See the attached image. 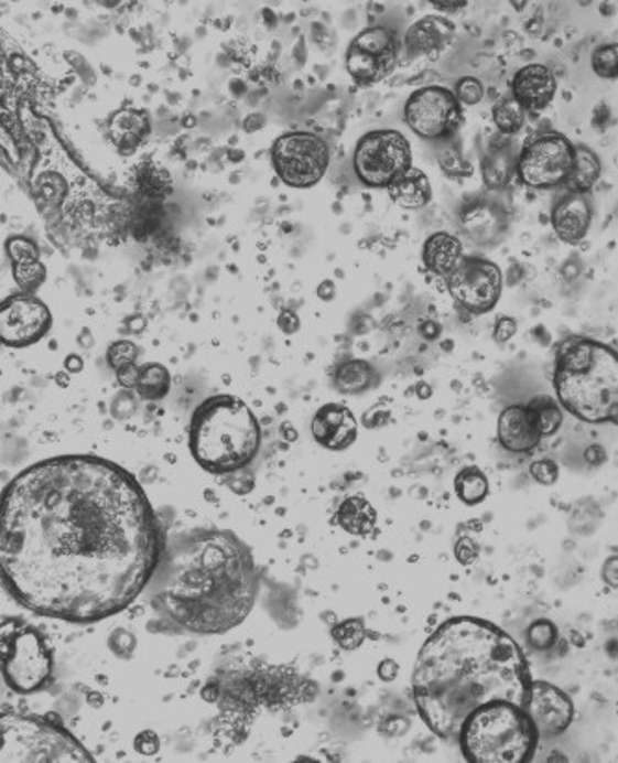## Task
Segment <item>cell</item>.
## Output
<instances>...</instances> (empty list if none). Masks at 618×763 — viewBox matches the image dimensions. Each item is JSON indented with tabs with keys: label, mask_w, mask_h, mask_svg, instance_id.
I'll list each match as a JSON object with an SVG mask.
<instances>
[{
	"label": "cell",
	"mask_w": 618,
	"mask_h": 763,
	"mask_svg": "<svg viewBox=\"0 0 618 763\" xmlns=\"http://www.w3.org/2000/svg\"><path fill=\"white\" fill-rule=\"evenodd\" d=\"M465 259L463 241L457 236L444 233V230L431 235L422 247V260H424L425 268L431 273L446 277V279L459 268L460 262Z\"/></svg>",
	"instance_id": "obj_24"
},
{
	"label": "cell",
	"mask_w": 618,
	"mask_h": 763,
	"mask_svg": "<svg viewBox=\"0 0 618 763\" xmlns=\"http://www.w3.org/2000/svg\"><path fill=\"white\" fill-rule=\"evenodd\" d=\"M541 730L525 706L496 700L474 711L459 732L471 763H525L535 756Z\"/></svg>",
	"instance_id": "obj_7"
},
{
	"label": "cell",
	"mask_w": 618,
	"mask_h": 763,
	"mask_svg": "<svg viewBox=\"0 0 618 763\" xmlns=\"http://www.w3.org/2000/svg\"><path fill=\"white\" fill-rule=\"evenodd\" d=\"M600 175L601 162L598 159V154L593 149L587 148V146H577L574 170H572L571 179L566 183L571 192L587 194L598 183Z\"/></svg>",
	"instance_id": "obj_30"
},
{
	"label": "cell",
	"mask_w": 618,
	"mask_h": 763,
	"mask_svg": "<svg viewBox=\"0 0 618 763\" xmlns=\"http://www.w3.org/2000/svg\"><path fill=\"white\" fill-rule=\"evenodd\" d=\"M313 434L319 447L341 452L357 439V420L348 407L327 404L314 417Z\"/></svg>",
	"instance_id": "obj_18"
},
{
	"label": "cell",
	"mask_w": 618,
	"mask_h": 763,
	"mask_svg": "<svg viewBox=\"0 0 618 763\" xmlns=\"http://www.w3.org/2000/svg\"><path fill=\"white\" fill-rule=\"evenodd\" d=\"M554 388L566 411L587 423H618V353L587 336L555 347Z\"/></svg>",
	"instance_id": "obj_5"
},
{
	"label": "cell",
	"mask_w": 618,
	"mask_h": 763,
	"mask_svg": "<svg viewBox=\"0 0 618 763\" xmlns=\"http://www.w3.org/2000/svg\"><path fill=\"white\" fill-rule=\"evenodd\" d=\"M498 439L512 453L531 452L539 447L542 434L528 406H511L498 418Z\"/></svg>",
	"instance_id": "obj_21"
},
{
	"label": "cell",
	"mask_w": 618,
	"mask_h": 763,
	"mask_svg": "<svg viewBox=\"0 0 618 763\" xmlns=\"http://www.w3.org/2000/svg\"><path fill=\"white\" fill-rule=\"evenodd\" d=\"M7 251L12 266L30 265L40 260V249L36 244L24 236H12L7 241Z\"/></svg>",
	"instance_id": "obj_40"
},
{
	"label": "cell",
	"mask_w": 618,
	"mask_h": 763,
	"mask_svg": "<svg viewBox=\"0 0 618 763\" xmlns=\"http://www.w3.org/2000/svg\"><path fill=\"white\" fill-rule=\"evenodd\" d=\"M528 711L544 735H560L574 719V705L565 691L544 680H533Z\"/></svg>",
	"instance_id": "obj_17"
},
{
	"label": "cell",
	"mask_w": 618,
	"mask_h": 763,
	"mask_svg": "<svg viewBox=\"0 0 618 763\" xmlns=\"http://www.w3.org/2000/svg\"><path fill=\"white\" fill-rule=\"evenodd\" d=\"M260 576L253 554L227 529H189L165 540L149 583L151 604L189 634L221 635L253 610Z\"/></svg>",
	"instance_id": "obj_3"
},
{
	"label": "cell",
	"mask_w": 618,
	"mask_h": 763,
	"mask_svg": "<svg viewBox=\"0 0 618 763\" xmlns=\"http://www.w3.org/2000/svg\"><path fill=\"white\" fill-rule=\"evenodd\" d=\"M454 24L448 19L427 15L406 30L405 47L411 56H436L448 47L454 37Z\"/></svg>",
	"instance_id": "obj_23"
},
{
	"label": "cell",
	"mask_w": 618,
	"mask_h": 763,
	"mask_svg": "<svg viewBox=\"0 0 618 763\" xmlns=\"http://www.w3.org/2000/svg\"><path fill=\"white\" fill-rule=\"evenodd\" d=\"M138 361V346L130 341L113 342L108 347V365L118 372L123 366L135 365Z\"/></svg>",
	"instance_id": "obj_42"
},
{
	"label": "cell",
	"mask_w": 618,
	"mask_h": 763,
	"mask_svg": "<svg viewBox=\"0 0 618 763\" xmlns=\"http://www.w3.org/2000/svg\"><path fill=\"white\" fill-rule=\"evenodd\" d=\"M34 194H36L37 201H42L45 206H59L64 205L65 197H67V181L59 173H42L34 181Z\"/></svg>",
	"instance_id": "obj_35"
},
{
	"label": "cell",
	"mask_w": 618,
	"mask_h": 763,
	"mask_svg": "<svg viewBox=\"0 0 618 763\" xmlns=\"http://www.w3.org/2000/svg\"><path fill=\"white\" fill-rule=\"evenodd\" d=\"M528 409L533 415L542 437H552L560 431L563 423V407L557 399L550 396H536L528 404Z\"/></svg>",
	"instance_id": "obj_33"
},
{
	"label": "cell",
	"mask_w": 618,
	"mask_h": 763,
	"mask_svg": "<svg viewBox=\"0 0 618 763\" xmlns=\"http://www.w3.org/2000/svg\"><path fill=\"white\" fill-rule=\"evenodd\" d=\"M585 461L590 464H600L606 461V450L601 447H590L585 450Z\"/></svg>",
	"instance_id": "obj_54"
},
{
	"label": "cell",
	"mask_w": 618,
	"mask_h": 763,
	"mask_svg": "<svg viewBox=\"0 0 618 763\" xmlns=\"http://www.w3.org/2000/svg\"><path fill=\"white\" fill-rule=\"evenodd\" d=\"M318 694V686L290 665L262 662L225 670L208 680L203 699L218 706V724L225 738L235 743L248 735L260 711L289 710L306 705Z\"/></svg>",
	"instance_id": "obj_4"
},
{
	"label": "cell",
	"mask_w": 618,
	"mask_h": 763,
	"mask_svg": "<svg viewBox=\"0 0 618 763\" xmlns=\"http://www.w3.org/2000/svg\"><path fill=\"white\" fill-rule=\"evenodd\" d=\"M0 654L2 676L15 694H36L51 684L53 652L34 626L19 619H4Z\"/></svg>",
	"instance_id": "obj_9"
},
{
	"label": "cell",
	"mask_w": 618,
	"mask_h": 763,
	"mask_svg": "<svg viewBox=\"0 0 618 763\" xmlns=\"http://www.w3.org/2000/svg\"><path fill=\"white\" fill-rule=\"evenodd\" d=\"M446 281L452 298L471 314L492 311L503 290L500 268L481 257H466Z\"/></svg>",
	"instance_id": "obj_15"
},
{
	"label": "cell",
	"mask_w": 618,
	"mask_h": 763,
	"mask_svg": "<svg viewBox=\"0 0 618 763\" xmlns=\"http://www.w3.org/2000/svg\"><path fill=\"white\" fill-rule=\"evenodd\" d=\"M593 224V206L587 194L568 192L555 203L552 211V227L555 235L566 244H577L589 235Z\"/></svg>",
	"instance_id": "obj_20"
},
{
	"label": "cell",
	"mask_w": 618,
	"mask_h": 763,
	"mask_svg": "<svg viewBox=\"0 0 618 763\" xmlns=\"http://www.w3.org/2000/svg\"><path fill=\"white\" fill-rule=\"evenodd\" d=\"M110 648L119 658H130L135 651V637L124 628L113 630L110 635Z\"/></svg>",
	"instance_id": "obj_45"
},
{
	"label": "cell",
	"mask_w": 618,
	"mask_h": 763,
	"mask_svg": "<svg viewBox=\"0 0 618 763\" xmlns=\"http://www.w3.org/2000/svg\"><path fill=\"white\" fill-rule=\"evenodd\" d=\"M466 4H468V2H465V0H455V2H435L433 7H435L436 10H446V12H459Z\"/></svg>",
	"instance_id": "obj_56"
},
{
	"label": "cell",
	"mask_w": 618,
	"mask_h": 763,
	"mask_svg": "<svg viewBox=\"0 0 618 763\" xmlns=\"http://www.w3.org/2000/svg\"><path fill=\"white\" fill-rule=\"evenodd\" d=\"M329 148L313 132H286L273 141L271 164L290 189H311L329 168Z\"/></svg>",
	"instance_id": "obj_11"
},
{
	"label": "cell",
	"mask_w": 618,
	"mask_h": 763,
	"mask_svg": "<svg viewBox=\"0 0 618 763\" xmlns=\"http://www.w3.org/2000/svg\"><path fill=\"white\" fill-rule=\"evenodd\" d=\"M442 170L446 171L452 176H466L471 173V165L468 160L460 157L457 149H448L441 154Z\"/></svg>",
	"instance_id": "obj_44"
},
{
	"label": "cell",
	"mask_w": 618,
	"mask_h": 763,
	"mask_svg": "<svg viewBox=\"0 0 618 763\" xmlns=\"http://www.w3.org/2000/svg\"><path fill=\"white\" fill-rule=\"evenodd\" d=\"M455 494L466 505L481 504L489 496V480L476 466L460 470L455 476Z\"/></svg>",
	"instance_id": "obj_32"
},
{
	"label": "cell",
	"mask_w": 618,
	"mask_h": 763,
	"mask_svg": "<svg viewBox=\"0 0 618 763\" xmlns=\"http://www.w3.org/2000/svg\"><path fill=\"white\" fill-rule=\"evenodd\" d=\"M170 387L171 376L167 368L159 365V363H148L140 370L135 394L140 398L148 399V401H160V399H164L167 396Z\"/></svg>",
	"instance_id": "obj_31"
},
{
	"label": "cell",
	"mask_w": 618,
	"mask_h": 763,
	"mask_svg": "<svg viewBox=\"0 0 618 763\" xmlns=\"http://www.w3.org/2000/svg\"><path fill=\"white\" fill-rule=\"evenodd\" d=\"M279 327L284 331V333H295L297 327H300V318L295 316L294 312L284 311L278 320Z\"/></svg>",
	"instance_id": "obj_52"
},
{
	"label": "cell",
	"mask_w": 618,
	"mask_h": 763,
	"mask_svg": "<svg viewBox=\"0 0 618 763\" xmlns=\"http://www.w3.org/2000/svg\"><path fill=\"white\" fill-rule=\"evenodd\" d=\"M455 97L460 105L476 106L484 100L485 88L481 80L474 77H463L455 84Z\"/></svg>",
	"instance_id": "obj_41"
},
{
	"label": "cell",
	"mask_w": 618,
	"mask_h": 763,
	"mask_svg": "<svg viewBox=\"0 0 618 763\" xmlns=\"http://www.w3.org/2000/svg\"><path fill=\"white\" fill-rule=\"evenodd\" d=\"M160 554L148 496L107 459H47L2 494V581L37 615L75 624L116 615L149 588Z\"/></svg>",
	"instance_id": "obj_1"
},
{
	"label": "cell",
	"mask_w": 618,
	"mask_h": 763,
	"mask_svg": "<svg viewBox=\"0 0 618 763\" xmlns=\"http://www.w3.org/2000/svg\"><path fill=\"white\" fill-rule=\"evenodd\" d=\"M517 331H519V323H517L514 318L500 316L496 320L495 333H492V336H495L496 342L506 344V342L511 341L512 336L517 335Z\"/></svg>",
	"instance_id": "obj_46"
},
{
	"label": "cell",
	"mask_w": 618,
	"mask_h": 763,
	"mask_svg": "<svg viewBox=\"0 0 618 763\" xmlns=\"http://www.w3.org/2000/svg\"><path fill=\"white\" fill-rule=\"evenodd\" d=\"M557 637H560L557 626H555L552 621H546V619L533 621V623L528 626V641H530V645L533 646L535 651H550V648H554L555 643H557Z\"/></svg>",
	"instance_id": "obj_39"
},
{
	"label": "cell",
	"mask_w": 618,
	"mask_h": 763,
	"mask_svg": "<svg viewBox=\"0 0 618 763\" xmlns=\"http://www.w3.org/2000/svg\"><path fill=\"white\" fill-rule=\"evenodd\" d=\"M398 670H400L398 664L392 662V659H387V662H383L381 667H379V676H381L384 681L394 680L395 676H398Z\"/></svg>",
	"instance_id": "obj_55"
},
{
	"label": "cell",
	"mask_w": 618,
	"mask_h": 763,
	"mask_svg": "<svg viewBox=\"0 0 618 763\" xmlns=\"http://www.w3.org/2000/svg\"><path fill=\"white\" fill-rule=\"evenodd\" d=\"M2 763L94 762L62 724L43 717L2 713Z\"/></svg>",
	"instance_id": "obj_8"
},
{
	"label": "cell",
	"mask_w": 618,
	"mask_h": 763,
	"mask_svg": "<svg viewBox=\"0 0 618 763\" xmlns=\"http://www.w3.org/2000/svg\"><path fill=\"white\" fill-rule=\"evenodd\" d=\"M12 271L13 279L26 294H34L37 288L42 287L45 277H47V270H45V266L40 260L30 262V265L12 266Z\"/></svg>",
	"instance_id": "obj_38"
},
{
	"label": "cell",
	"mask_w": 618,
	"mask_h": 763,
	"mask_svg": "<svg viewBox=\"0 0 618 763\" xmlns=\"http://www.w3.org/2000/svg\"><path fill=\"white\" fill-rule=\"evenodd\" d=\"M65 366H67V368H69V370L78 372V370H80V368H83V361H80V358L75 357V355H73V357H69V358H67V361H65Z\"/></svg>",
	"instance_id": "obj_58"
},
{
	"label": "cell",
	"mask_w": 618,
	"mask_h": 763,
	"mask_svg": "<svg viewBox=\"0 0 618 763\" xmlns=\"http://www.w3.org/2000/svg\"><path fill=\"white\" fill-rule=\"evenodd\" d=\"M519 159L517 149L511 143L490 148L481 162L485 186L489 190H506L514 175H519Z\"/></svg>",
	"instance_id": "obj_26"
},
{
	"label": "cell",
	"mask_w": 618,
	"mask_h": 763,
	"mask_svg": "<svg viewBox=\"0 0 618 763\" xmlns=\"http://www.w3.org/2000/svg\"><path fill=\"white\" fill-rule=\"evenodd\" d=\"M260 426L242 399L213 396L195 409L189 423V450L210 474H232L253 463L260 450Z\"/></svg>",
	"instance_id": "obj_6"
},
{
	"label": "cell",
	"mask_w": 618,
	"mask_h": 763,
	"mask_svg": "<svg viewBox=\"0 0 618 763\" xmlns=\"http://www.w3.org/2000/svg\"><path fill=\"white\" fill-rule=\"evenodd\" d=\"M113 415L118 418H127L135 411V401L129 393L119 394L112 406Z\"/></svg>",
	"instance_id": "obj_49"
},
{
	"label": "cell",
	"mask_w": 618,
	"mask_h": 763,
	"mask_svg": "<svg viewBox=\"0 0 618 763\" xmlns=\"http://www.w3.org/2000/svg\"><path fill=\"white\" fill-rule=\"evenodd\" d=\"M530 474L539 485L552 487L560 480V466L554 461H550V459H541V461L531 463Z\"/></svg>",
	"instance_id": "obj_43"
},
{
	"label": "cell",
	"mask_w": 618,
	"mask_h": 763,
	"mask_svg": "<svg viewBox=\"0 0 618 763\" xmlns=\"http://www.w3.org/2000/svg\"><path fill=\"white\" fill-rule=\"evenodd\" d=\"M333 294H335V284L330 281H325L324 284L318 288V295L319 298H324V300H330Z\"/></svg>",
	"instance_id": "obj_57"
},
{
	"label": "cell",
	"mask_w": 618,
	"mask_h": 763,
	"mask_svg": "<svg viewBox=\"0 0 618 763\" xmlns=\"http://www.w3.org/2000/svg\"><path fill=\"white\" fill-rule=\"evenodd\" d=\"M333 640L341 651H357L366 637V626L360 619H346L333 626Z\"/></svg>",
	"instance_id": "obj_36"
},
{
	"label": "cell",
	"mask_w": 618,
	"mask_h": 763,
	"mask_svg": "<svg viewBox=\"0 0 618 763\" xmlns=\"http://www.w3.org/2000/svg\"><path fill=\"white\" fill-rule=\"evenodd\" d=\"M398 56L400 42L394 30L371 26L349 43L346 67L359 86H371L389 77L398 64Z\"/></svg>",
	"instance_id": "obj_14"
},
{
	"label": "cell",
	"mask_w": 618,
	"mask_h": 763,
	"mask_svg": "<svg viewBox=\"0 0 618 763\" xmlns=\"http://www.w3.org/2000/svg\"><path fill=\"white\" fill-rule=\"evenodd\" d=\"M149 132H151V119H149V114L143 112V110H134V108L119 110L110 121L112 141L119 153L127 154V157L142 146Z\"/></svg>",
	"instance_id": "obj_25"
},
{
	"label": "cell",
	"mask_w": 618,
	"mask_h": 763,
	"mask_svg": "<svg viewBox=\"0 0 618 763\" xmlns=\"http://www.w3.org/2000/svg\"><path fill=\"white\" fill-rule=\"evenodd\" d=\"M265 125L264 114H251L243 121V130L246 132H257V130L262 129Z\"/></svg>",
	"instance_id": "obj_53"
},
{
	"label": "cell",
	"mask_w": 618,
	"mask_h": 763,
	"mask_svg": "<svg viewBox=\"0 0 618 763\" xmlns=\"http://www.w3.org/2000/svg\"><path fill=\"white\" fill-rule=\"evenodd\" d=\"M389 194L395 205H400L401 208L420 211L430 205L433 189H431L430 176L425 175L424 171L411 168L390 186Z\"/></svg>",
	"instance_id": "obj_27"
},
{
	"label": "cell",
	"mask_w": 618,
	"mask_h": 763,
	"mask_svg": "<svg viewBox=\"0 0 618 763\" xmlns=\"http://www.w3.org/2000/svg\"><path fill=\"white\" fill-rule=\"evenodd\" d=\"M463 110L454 92L442 86H425L414 92L405 105V121L424 140L449 138L459 129Z\"/></svg>",
	"instance_id": "obj_13"
},
{
	"label": "cell",
	"mask_w": 618,
	"mask_h": 763,
	"mask_svg": "<svg viewBox=\"0 0 618 763\" xmlns=\"http://www.w3.org/2000/svg\"><path fill=\"white\" fill-rule=\"evenodd\" d=\"M53 325L47 305L36 295L13 294L2 301L0 309V336L10 347H26L42 341Z\"/></svg>",
	"instance_id": "obj_16"
},
{
	"label": "cell",
	"mask_w": 618,
	"mask_h": 763,
	"mask_svg": "<svg viewBox=\"0 0 618 763\" xmlns=\"http://www.w3.org/2000/svg\"><path fill=\"white\" fill-rule=\"evenodd\" d=\"M140 370H142V366L129 365L119 368L116 374H118L119 383H121L127 390H135V387H138V379H140Z\"/></svg>",
	"instance_id": "obj_48"
},
{
	"label": "cell",
	"mask_w": 618,
	"mask_h": 763,
	"mask_svg": "<svg viewBox=\"0 0 618 763\" xmlns=\"http://www.w3.org/2000/svg\"><path fill=\"white\" fill-rule=\"evenodd\" d=\"M576 148L563 135H544L520 153L519 176L531 189H555L568 183Z\"/></svg>",
	"instance_id": "obj_12"
},
{
	"label": "cell",
	"mask_w": 618,
	"mask_h": 763,
	"mask_svg": "<svg viewBox=\"0 0 618 763\" xmlns=\"http://www.w3.org/2000/svg\"><path fill=\"white\" fill-rule=\"evenodd\" d=\"M530 667L519 643L489 621L457 616L441 624L420 648L412 695L431 732L459 738L466 719L481 706L507 700L525 706Z\"/></svg>",
	"instance_id": "obj_2"
},
{
	"label": "cell",
	"mask_w": 618,
	"mask_h": 763,
	"mask_svg": "<svg viewBox=\"0 0 618 763\" xmlns=\"http://www.w3.org/2000/svg\"><path fill=\"white\" fill-rule=\"evenodd\" d=\"M159 735L148 730L135 738V751L142 752L145 756H153L159 752Z\"/></svg>",
	"instance_id": "obj_47"
},
{
	"label": "cell",
	"mask_w": 618,
	"mask_h": 763,
	"mask_svg": "<svg viewBox=\"0 0 618 763\" xmlns=\"http://www.w3.org/2000/svg\"><path fill=\"white\" fill-rule=\"evenodd\" d=\"M593 71L600 78L615 80L618 78V43H607L596 49L590 58Z\"/></svg>",
	"instance_id": "obj_37"
},
{
	"label": "cell",
	"mask_w": 618,
	"mask_h": 763,
	"mask_svg": "<svg viewBox=\"0 0 618 763\" xmlns=\"http://www.w3.org/2000/svg\"><path fill=\"white\" fill-rule=\"evenodd\" d=\"M377 372L368 361H348L335 372V387L338 393L359 396L376 387Z\"/></svg>",
	"instance_id": "obj_29"
},
{
	"label": "cell",
	"mask_w": 618,
	"mask_h": 763,
	"mask_svg": "<svg viewBox=\"0 0 618 763\" xmlns=\"http://www.w3.org/2000/svg\"><path fill=\"white\" fill-rule=\"evenodd\" d=\"M557 80L546 65H525L512 78V97L531 112H541L554 100Z\"/></svg>",
	"instance_id": "obj_19"
},
{
	"label": "cell",
	"mask_w": 618,
	"mask_h": 763,
	"mask_svg": "<svg viewBox=\"0 0 618 763\" xmlns=\"http://www.w3.org/2000/svg\"><path fill=\"white\" fill-rule=\"evenodd\" d=\"M601 578L606 580L607 585L618 589V556L607 559L601 567Z\"/></svg>",
	"instance_id": "obj_51"
},
{
	"label": "cell",
	"mask_w": 618,
	"mask_h": 763,
	"mask_svg": "<svg viewBox=\"0 0 618 763\" xmlns=\"http://www.w3.org/2000/svg\"><path fill=\"white\" fill-rule=\"evenodd\" d=\"M354 165L366 186L390 189L412 168L411 143L398 130H371L357 143Z\"/></svg>",
	"instance_id": "obj_10"
},
{
	"label": "cell",
	"mask_w": 618,
	"mask_h": 763,
	"mask_svg": "<svg viewBox=\"0 0 618 763\" xmlns=\"http://www.w3.org/2000/svg\"><path fill=\"white\" fill-rule=\"evenodd\" d=\"M336 523L340 524L344 531L360 537L376 528L377 513L365 496H349L338 507Z\"/></svg>",
	"instance_id": "obj_28"
},
{
	"label": "cell",
	"mask_w": 618,
	"mask_h": 763,
	"mask_svg": "<svg viewBox=\"0 0 618 763\" xmlns=\"http://www.w3.org/2000/svg\"><path fill=\"white\" fill-rule=\"evenodd\" d=\"M455 558L459 559L463 565L474 563L477 558V547L471 539H460L455 547Z\"/></svg>",
	"instance_id": "obj_50"
},
{
	"label": "cell",
	"mask_w": 618,
	"mask_h": 763,
	"mask_svg": "<svg viewBox=\"0 0 618 763\" xmlns=\"http://www.w3.org/2000/svg\"><path fill=\"white\" fill-rule=\"evenodd\" d=\"M525 112L528 110L514 97H506L492 106V119L503 135H517L524 127Z\"/></svg>",
	"instance_id": "obj_34"
},
{
	"label": "cell",
	"mask_w": 618,
	"mask_h": 763,
	"mask_svg": "<svg viewBox=\"0 0 618 763\" xmlns=\"http://www.w3.org/2000/svg\"><path fill=\"white\" fill-rule=\"evenodd\" d=\"M460 225L466 236L477 246H495L506 233V214L485 201H477L465 206L460 214Z\"/></svg>",
	"instance_id": "obj_22"
}]
</instances>
